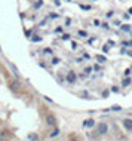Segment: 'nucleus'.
Wrapping results in <instances>:
<instances>
[{
    "instance_id": "obj_4",
    "label": "nucleus",
    "mask_w": 132,
    "mask_h": 141,
    "mask_svg": "<svg viewBox=\"0 0 132 141\" xmlns=\"http://www.w3.org/2000/svg\"><path fill=\"white\" fill-rule=\"evenodd\" d=\"M95 125V120L94 119H88V120H83V128H92Z\"/></svg>"
},
{
    "instance_id": "obj_6",
    "label": "nucleus",
    "mask_w": 132,
    "mask_h": 141,
    "mask_svg": "<svg viewBox=\"0 0 132 141\" xmlns=\"http://www.w3.org/2000/svg\"><path fill=\"white\" fill-rule=\"evenodd\" d=\"M131 83H132V79L126 77V79H123V82H122V86H129Z\"/></svg>"
},
{
    "instance_id": "obj_3",
    "label": "nucleus",
    "mask_w": 132,
    "mask_h": 141,
    "mask_svg": "<svg viewBox=\"0 0 132 141\" xmlns=\"http://www.w3.org/2000/svg\"><path fill=\"white\" fill-rule=\"evenodd\" d=\"M122 125H123V128H125L126 131H132V119L125 118L122 120Z\"/></svg>"
},
{
    "instance_id": "obj_12",
    "label": "nucleus",
    "mask_w": 132,
    "mask_h": 141,
    "mask_svg": "<svg viewBox=\"0 0 132 141\" xmlns=\"http://www.w3.org/2000/svg\"><path fill=\"white\" fill-rule=\"evenodd\" d=\"M6 138V131H0V140H5Z\"/></svg>"
},
{
    "instance_id": "obj_24",
    "label": "nucleus",
    "mask_w": 132,
    "mask_h": 141,
    "mask_svg": "<svg viewBox=\"0 0 132 141\" xmlns=\"http://www.w3.org/2000/svg\"><path fill=\"white\" fill-rule=\"evenodd\" d=\"M128 12H129V15H132V7H131V9H129Z\"/></svg>"
},
{
    "instance_id": "obj_14",
    "label": "nucleus",
    "mask_w": 132,
    "mask_h": 141,
    "mask_svg": "<svg viewBox=\"0 0 132 141\" xmlns=\"http://www.w3.org/2000/svg\"><path fill=\"white\" fill-rule=\"evenodd\" d=\"M111 110H114V112H119V110H122V107H120V106H113V107H111Z\"/></svg>"
},
{
    "instance_id": "obj_10",
    "label": "nucleus",
    "mask_w": 132,
    "mask_h": 141,
    "mask_svg": "<svg viewBox=\"0 0 132 141\" xmlns=\"http://www.w3.org/2000/svg\"><path fill=\"white\" fill-rule=\"evenodd\" d=\"M120 28L123 30V31H131V25H120Z\"/></svg>"
},
{
    "instance_id": "obj_2",
    "label": "nucleus",
    "mask_w": 132,
    "mask_h": 141,
    "mask_svg": "<svg viewBox=\"0 0 132 141\" xmlns=\"http://www.w3.org/2000/svg\"><path fill=\"white\" fill-rule=\"evenodd\" d=\"M76 79H77V76H76V73H74L73 70H70L68 73H67V77H65L67 83L73 85V83H76Z\"/></svg>"
},
{
    "instance_id": "obj_22",
    "label": "nucleus",
    "mask_w": 132,
    "mask_h": 141,
    "mask_svg": "<svg viewBox=\"0 0 132 141\" xmlns=\"http://www.w3.org/2000/svg\"><path fill=\"white\" fill-rule=\"evenodd\" d=\"M94 70L98 71V70H100V65H96V64H95V65H94Z\"/></svg>"
},
{
    "instance_id": "obj_1",
    "label": "nucleus",
    "mask_w": 132,
    "mask_h": 141,
    "mask_svg": "<svg viewBox=\"0 0 132 141\" xmlns=\"http://www.w3.org/2000/svg\"><path fill=\"white\" fill-rule=\"evenodd\" d=\"M108 132V125L105 122H100V123H96V134L98 135H104V134H107Z\"/></svg>"
},
{
    "instance_id": "obj_18",
    "label": "nucleus",
    "mask_w": 132,
    "mask_h": 141,
    "mask_svg": "<svg viewBox=\"0 0 132 141\" xmlns=\"http://www.w3.org/2000/svg\"><path fill=\"white\" fill-rule=\"evenodd\" d=\"M58 62H60V59H58V58H54V59H52V64H58Z\"/></svg>"
},
{
    "instance_id": "obj_25",
    "label": "nucleus",
    "mask_w": 132,
    "mask_h": 141,
    "mask_svg": "<svg viewBox=\"0 0 132 141\" xmlns=\"http://www.w3.org/2000/svg\"><path fill=\"white\" fill-rule=\"evenodd\" d=\"M131 71H132V67H131Z\"/></svg>"
},
{
    "instance_id": "obj_7",
    "label": "nucleus",
    "mask_w": 132,
    "mask_h": 141,
    "mask_svg": "<svg viewBox=\"0 0 132 141\" xmlns=\"http://www.w3.org/2000/svg\"><path fill=\"white\" fill-rule=\"evenodd\" d=\"M58 134H60V129H58V128H55V129L51 132V135H49V137H51V138H55V137L58 135Z\"/></svg>"
},
{
    "instance_id": "obj_19",
    "label": "nucleus",
    "mask_w": 132,
    "mask_h": 141,
    "mask_svg": "<svg viewBox=\"0 0 132 141\" xmlns=\"http://www.w3.org/2000/svg\"><path fill=\"white\" fill-rule=\"evenodd\" d=\"M111 17H113V11L107 12V18H111Z\"/></svg>"
},
{
    "instance_id": "obj_17",
    "label": "nucleus",
    "mask_w": 132,
    "mask_h": 141,
    "mask_svg": "<svg viewBox=\"0 0 132 141\" xmlns=\"http://www.w3.org/2000/svg\"><path fill=\"white\" fill-rule=\"evenodd\" d=\"M113 24H114V25H117V27H120V25H122V22H120V21H117V19H116Z\"/></svg>"
},
{
    "instance_id": "obj_9",
    "label": "nucleus",
    "mask_w": 132,
    "mask_h": 141,
    "mask_svg": "<svg viewBox=\"0 0 132 141\" xmlns=\"http://www.w3.org/2000/svg\"><path fill=\"white\" fill-rule=\"evenodd\" d=\"M79 36H80V37H88V31H83V30H79Z\"/></svg>"
},
{
    "instance_id": "obj_11",
    "label": "nucleus",
    "mask_w": 132,
    "mask_h": 141,
    "mask_svg": "<svg viewBox=\"0 0 132 141\" xmlns=\"http://www.w3.org/2000/svg\"><path fill=\"white\" fill-rule=\"evenodd\" d=\"M28 138H30V141H37V138H39V137H37L36 134H30V135H28Z\"/></svg>"
},
{
    "instance_id": "obj_13",
    "label": "nucleus",
    "mask_w": 132,
    "mask_h": 141,
    "mask_svg": "<svg viewBox=\"0 0 132 141\" xmlns=\"http://www.w3.org/2000/svg\"><path fill=\"white\" fill-rule=\"evenodd\" d=\"M85 74H89V73H90V71H92V67H86V68H85Z\"/></svg>"
},
{
    "instance_id": "obj_5",
    "label": "nucleus",
    "mask_w": 132,
    "mask_h": 141,
    "mask_svg": "<svg viewBox=\"0 0 132 141\" xmlns=\"http://www.w3.org/2000/svg\"><path fill=\"white\" fill-rule=\"evenodd\" d=\"M46 123H48L49 126H55V125H56V120H55L54 116H48V119H46Z\"/></svg>"
},
{
    "instance_id": "obj_21",
    "label": "nucleus",
    "mask_w": 132,
    "mask_h": 141,
    "mask_svg": "<svg viewBox=\"0 0 132 141\" xmlns=\"http://www.w3.org/2000/svg\"><path fill=\"white\" fill-rule=\"evenodd\" d=\"M108 49H110V48H108V45H105V46H104V49H102V51H104V52H108Z\"/></svg>"
},
{
    "instance_id": "obj_16",
    "label": "nucleus",
    "mask_w": 132,
    "mask_h": 141,
    "mask_svg": "<svg viewBox=\"0 0 132 141\" xmlns=\"http://www.w3.org/2000/svg\"><path fill=\"white\" fill-rule=\"evenodd\" d=\"M43 5V2H42V0H40V2H37V3H36V5H34V6H36V7H40V6H42Z\"/></svg>"
},
{
    "instance_id": "obj_8",
    "label": "nucleus",
    "mask_w": 132,
    "mask_h": 141,
    "mask_svg": "<svg viewBox=\"0 0 132 141\" xmlns=\"http://www.w3.org/2000/svg\"><path fill=\"white\" fill-rule=\"evenodd\" d=\"M96 59H98V62H105V57L104 55H96Z\"/></svg>"
},
{
    "instance_id": "obj_23",
    "label": "nucleus",
    "mask_w": 132,
    "mask_h": 141,
    "mask_svg": "<svg viewBox=\"0 0 132 141\" xmlns=\"http://www.w3.org/2000/svg\"><path fill=\"white\" fill-rule=\"evenodd\" d=\"M94 24H95V25H101V22H100L98 19H95V21H94Z\"/></svg>"
},
{
    "instance_id": "obj_20",
    "label": "nucleus",
    "mask_w": 132,
    "mask_h": 141,
    "mask_svg": "<svg viewBox=\"0 0 132 141\" xmlns=\"http://www.w3.org/2000/svg\"><path fill=\"white\" fill-rule=\"evenodd\" d=\"M111 91H113V92H119V88H117V86H113V88H111Z\"/></svg>"
},
{
    "instance_id": "obj_15",
    "label": "nucleus",
    "mask_w": 132,
    "mask_h": 141,
    "mask_svg": "<svg viewBox=\"0 0 132 141\" xmlns=\"http://www.w3.org/2000/svg\"><path fill=\"white\" fill-rule=\"evenodd\" d=\"M131 73H132V71H131V68H126V70H125V76H129Z\"/></svg>"
}]
</instances>
